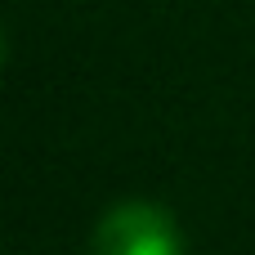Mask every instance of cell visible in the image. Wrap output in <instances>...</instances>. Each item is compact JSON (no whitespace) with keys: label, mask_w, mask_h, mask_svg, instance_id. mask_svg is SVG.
Here are the masks:
<instances>
[{"label":"cell","mask_w":255,"mask_h":255,"mask_svg":"<svg viewBox=\"0 0 255 255\" xmlns=\"http://www.w3.org/2000/svg\"><path fill=\"white\" fill-rule=\"evenodd\" d=\"M94 255H184V233L157 202H121L94 224Z\"/></svg>","instance_id":"6da1fadb"}]
</instances>
